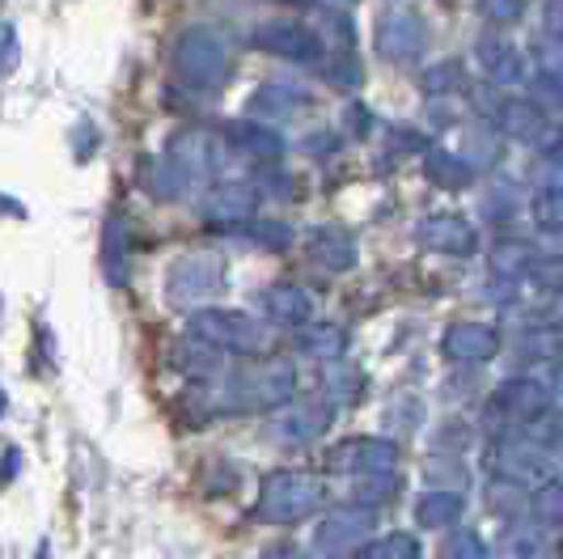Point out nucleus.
<instances>
[{
  "label": "nucleus",
  "mask_w": 563,
  "mask_h": 559,
  "mask_svg": "<svg viewBox=\"0 0 563 559\" xmlns=\"http://www.w3.org/2000/svg\"><path fill=\"white\" fill-rule=\"evenodd\" d=\"M331 501V483L310 471H276L263 479L254 517L267 526H297Z\"/></svg>",
  "instance_id": "nucleus-1"
},
{
  "label": "nucleus",
  "mask_w": 563,
  "mask_h": 559,
  "mask_svg": "<svg viewBox=\"0 0 563 559\" xmlns=\"http://www.w3.org/2000/svg\"><path fill=\"white\" fill-rule=\"evenodd\" d=\"M187 339L199 348H212V352H225V357H258L267 348V331L263 322L242 314V309H221V306H203L187 318Z\"/></svg>",
  "instance_id": "nucleus-2"
},
{
  "label": "nucleus",
  "mask_w": 563,
  "mask_h": 559,
  "mask_svg": "<svg viewBox=\"0 0 563 559\" xmlns=\"http://www.w3.org/2000/svg\"><path fill=\"white\" fill-rule=\"evenodd\" d=\"M174 73L191 89H225L233 77V56H229L225 39L212 26H187L174 43Z\"/></svg>",
  "instance_id": "nucleus-3"
},
{
  "label": "nucleus",
  "mask_w": 563,
  "mask_h": 559,
  "mask_svg": "<svg viewBox=\"0 0 563 559\" xmlns=\"http://www.w3.org/2000/svg\"><path fill=\"white\" fill-rule=\"evenodd\" d=\"M229 284V267L225 259L217 251H187L178 254L169 263V276H166V302L174 309H187L196 314L203 309V302L221 297Z\"/></svg>",
  "instance_id": "nucleus-4"
},
{
  "label": "nucleus",
  "mask_w": 563,
  "mask_h": 559,
  "mask_svg": "<svg viewBox=\"0 0 563 559\" xmlns=\"http://www.w3.org/2000/svg\"><path fill=\"white\" fill-rule=\"evenodd\" d=\"M292 394H297V369L284 361H272L229 377L221 398L233 412H272V407H288Z\"/></svg>",
  "instance_id": "nucleus-5"
},
{
  "label": "nucleus",
  "mask_w": 563,
  "mask_h": 559,
  "mask_svg": "<svg viewBox=\"0 0 563 559\" xmlns=\"http://www.w3.org/2000/svg\"><path fill=\"white\" fill-rule=\"evenodd\" d=\"M487 471L496 479H508L517 487H542L555 479V453L551 449L534 446L530 437L521 432H508V437H496L487 446Z\"/></svg>",
  "instance_id": "nucleus-6"
},
{
  "label": "nucleus",
  "mask_w": 563,
  "mask_h": 559,
  "mask_svg": "<svg viewBox=\"0 0 563 559\" xmlns=\"http://www.w3.org/2000/svg\"><path fill=\"white\" fill-rule=\"evenodd\" d=\"M166 157L178 166V174L187 178V187L196 183H217L229 166V144L217 132H203V128H183L174 132L166 144Z\"/></svg>",
  "instance_id": "nucleus-7"
},
{
  "label": "nucleus",
  "mask_w": 563,
  "mask_h": 559,
  "mask_svg": "<svg viewBox=\"0 0 563 559\" xmlns=\"http://www.w3.org/2000/svg\"><path fill=\"white\" fill-rule=\"evenodd\" d=\"M373 530H377V513L368 504H343V508H331L318 522L313 547H318V556L343 559L352 556V551H361L368 538H373Z\"/></svg>",
  "instance_id": "nucleus-8"
},
{
  "label": "nucleus",
  "mask_w": 563,
  "mask_h": 559,
  "mask_svg": "<svg viewBox=\"0 0 563 559\" xmlns=\"http://www.w3.org/2000/svg\"><path fill=\"white\" fill-rule=\"evenodd\" d=\"M335 424V403L327 398H310V403H288L276 416L267 419V437L276 446H313L318 437H327V428Z\"/></svg>",
  "instance_id": "nucleus-9"
},
{
  "label": "nucleus",
  "mask_w": 563,
  "mask_h": 559,
  "mask_svg": "<svg viewBox=\"0 0 563 559\" xmlns=\"http://www.w3.org/2000/svg\"><path fill=\"white\" fill-rule=\"evenodd\" d=\"M377 56L395 59V64H416L428 52V22L416 9H386L373 26Z\"/></svg>",
  "instance_id": "nucleus-10"
},
{
  "label": "nucleus",
  "mask_w": 563,
  "mask_h": 559,
  "mask_svg": "<svg viewBox=\"0 0 563 559\" xmlns=\"http://www.w3.org/2000/svg\"><path fill=\"white\" fill-rule=\"evenodd\" d=\"M258 199L263 196H258L254 183H212L199 199V221L221 229V233H233V229L254 221Z\"/></svg>",
  "instance_id": "nucleus-11"
},
{
  "label": "nucleus",
  "mask_w": 563,
  "mask_h": 559,
  "mask_svg": "<svg viewBox=\"0 0 563 559\" xmlns=\"http://www.w3.org/2000/svg\"><path fill=\"white\" fill-rule=\"evenodd\" d=\"M327 467L352 479L390 475V471H398V446L386 441V437H347L343 446L331 449Z\"/></svg>",
  "instance_id": "nucleus-12"
},
{
  "label": "nucleus",
  "mask_w": 563,
  "mask_h": 559,
  "mask_svg": "<svg viewBox=\"0 0 563 559\" xmlns=\"http://www.w3.org/2000/svg\"><path fill=\"white\" fill-rule=\"evenodd\" d=\"M251 43L258 52L292 59V64H318L322 59V39L306 22H258L251 30Z\"/></svg>",
  "instance_id": "nucleus-13"
},
{
  "label": "nucleus",
  "mask_w": 563,
  "mask_h": 559,
  "mask_svg": "<svg viewBox=\"0 0 563 559\" xmlns=\"http://www.w3.org/2000/svg\"><path fill=\"white\" fill-rule=\"evenodd\" d=\"M416 242L432 254H453V259H471L479 251V229L457 217V212H432L416 224Z\"/></svg>",
  "instance_id": "nucleus-14"
},
{
  "label": "nucleus",
  "mask_w": 563,
  "mask_h": 559,
  "mask_svg": "<svg viewBox=\"0 0 563 559\" xmlns=\"http://www.w3.org/2000/svg\"><path fill=\"white\" fill-rule=\"evenodd\" d=\"M492 412L512 424H526V419L551 412V386L542 377H505L492 391Z\"/></svg>",
  "instance_id": "nucleus-15"
},
{
  "label": "nucleus",
  "mask_w": 563,
  "mask_h": 559,
  "mask_svg": "<svg viewBox=\"0 0 563 559\" xmlns=\"http://www.w3.org/2000/svg\"><path fill=\"white\" fill-rule=\"evenodd\" d=\"M258 309H263L276 327L301 331V327H310V318H313V293L301 288V284H292V280H276V284H267V288L258 293Z\"/></svg>",
  "instance_id": "nucleus-16"
},
{
  "label": "nucleus",
  "mask_w": 563,
  "mask_h": 559,
  "mask_svg": "<svg viewBox=\"0 0 563 559\" xmlns=\"http://www.w3.org/2000/svg\"><path fill=\"white\" fill-rule=\"evenodd\" d=\"M221 140H225L229 149H238L242 157L263 162V166H272V162L284 157V136L272 123H258V119H233V123H225Z\"/></svg>",
  "instance_id": "nucleus-17"
},
{
  "label": "nucleus",
  "mask_w": 563,
  "mask_h": 559,
  "mask_svg": "<svg viewBox=\"0 0 563 559\" xmlns=\"http://www.w3.org/2000/svg\"><path fill=\"white\" fill-rule=\"evenodd\" d=\"M492 128L496 136H508L517 144H538L547 136V111L530 98H500V107L492 111Z\"/></svg>",
  "instance_id": "nucleus-18"
},
{
  "label": "nucleus",
  "mask_w": 563,
  "mask_h": 559,
  "mask_svg": "<svg viewBox=\"0 0 563 559\" xmlns=\"http://www.w3.org/2000/svg\"><path fill=\"white\" fill-rule=\"evenodd\" d=\"M441 348L457 364H487L500 352V331L487 327V322H453Z\"/></svg>",
  "instance_id": "nucleus-19"
},
{
  "label": "nucleus",
  "mask_w": 563,
  "mask_h": 559,
  "mask_svg": "<svg viewBox=\"0 0 563 559\" xmlns=\"http://www.w3.org/2000/svg\"><path fill=\"white\" fill-rule=\"evenodd\" d=\"M306 254H310L313 267L339 276V272H352L356 267V238L347 229H339V224H318V229H310V238H306Z\"/></svg>",
  "instance_id": "nucleus-20"
},
{
  "label": "nucleus",
  "mask_w": 563,
  "mask_h": 559,
  "mask_svg": "<svg viewBox=\"0 0 563 559\" xmlns=\"http://www.w3.org/2000/svg\"><path fill=\"white\" fill-rule=\"evenodd\" d=\"M475 64L483 68V77L492 85H517L526 81V59L521 52L500 39V34H483L479 43H475Z\"/></svg>",
  "instance_id": "nucleus-21"
},
{
  "label": "nucleus",
  "mask_w": 563,
  "mask_h": 559,
  "mask_svg": "<svg viewBox=\"0 0 563 559\" xmlns=\"http://www.w3.org/2000/svg\"><path fill=\"white\" fill-rule=\"evenodd\" d=\"M423 174L441 191H466L475 183V162L462 157V153H450V149H428L423 153Z\"/></svg>",
  "instance_id": "nucleus-22"
},
{
  "label": "nucleus",
  "mask_w": 563,
  "mask_h": 559,
  "mask_svg": "<svg viewBox=\"0 0 563 559\" xmlns=\"http://www.w3.org/2000/svg\"><path fill=\"white\" fill-rule=\"evenodd\" d=\"M462 513H466V496L462 492H437V487H428L420 501H416V522H420L423 530H450L462 522Z\"/></svg>",
  "instance_id": "nucleus-23"
},
{
  "label": "nucleus",
  "mask_w": 563,
  "mask_h": 559,
  "mask_svg": "<svg viewBox=\"0 0 563 559\" xmlns=\"http://www.w3.org/2000/svg\"><path fill=\"white\" fill-rule=\"evenodd\" d=\"M306 102H310V98L297 94V89H288V85H263V89H254L251 114H258V123H267V119H288V114L301 111Z\"/></svg>",
  "instance_id": "nucleus-24"
},
{
  "label": "nucleus",
  "mask_w": 563,
  "mask_h": 559,
  "mask_svg": "<svg viewBox=\"0 0 563 559\" xmlns=\"http://www.w3.org/2000/svg\"><path fill=\"white\" fill-rule=\"evenodd\" d=\"M500 551L508 559H542L547 556V526H538L534 517L508 522L505 538H500Z\"/></svg>",
  "instance_id": "nucleus-25"
},
{
  "label": "nucleus",
  "mask_w": 563,
  "mask_h": 559,
  "mask_svg": "<svg viewBox=\"0 0 563 559\" xmlns=\"http://www.w3.org/2000/svg\"><path fill=\"white\" fill-rule=\"evenodd\" d=\"M141 183L153 199H178L187 191V178L178 174V166H174L169 157H144Z\"/></svg>",
  "instance_id": "nucleus-26"
},
{
  "label": "nucleus",
  "mask_w": 563,
  "mask_h": 559,
  "mask_svg": "<svg viewBox=\"0 0 563 559\" xmlns=\"http://www.w3.org/2000/svg\"><path fill=\"white\" fill-rule=\"evenodd\" d=\"M301 352L313 357V361L322 364H335L343 352H347V331L343 327H331V322H322V327H301Z\"/></svg>",
  "instance_id": "nucleus-27"
},
{
  "label": "nucleus",
  "mask_w": 563,
  "mask_h": 559,
  "mask_svg": "<svg viewBox=\"0 0 563 559\" xmlns=\"http://www.w3.org/2000/svg\"><path fill=\"white\" fill-rule=\"evenodd\" d=\"M423 479L437 487V492H466L471 487V467L457 458V453H432L423 462Z\"/></svg>",
  "instance_id": "nucleus-28"
},
{
  "label": "nucleus",
  "mask_w": 563,
  "mask_h": 559,
  "mask_svg": "<svg viewBox=\"0 0 563 559\" xmlns=\"http://www.w3.org/2000/svg\"><path fill=\"white\" fill-rule=\"evenodd\" d=\"M538 259V251L530 242H521V238H505V242H496V251H492V272L496 276H526V267Z\"/></svg>",
  "instance_id": "nucleus-29"
},
{
  "label": "nucleus",
  "mask_w": 563,
  "mask_h": 559,
  "mask_svg": "<svg viewBox=\"0 0 563 559\" xmlns=\"http://www.w3.org/2000/svg\"><path fill=\"white\" fill-rule=\"evenodd\" d=\"M487 504H492L496 517L517 522V517L530 508V496H526V487H517V483H508V479H492V483H487Z\"/></svg>",
  "instance_id": "nucleus-30"
},
{
  "label": "nucleus",
  "mask_w": 563,
  "mask_h": 559,
  "mask_svg": "<svg viewBox=\"0 0 563 559\" xmlns=\"http://www.w3.org/2000/svg\"><path fill=\"white\" fill-rule=\"evenodd\" d=\"M517 432L521 437H530L534 446L551 449V453H563V416L551 407V412H542V416L526 419V424H517Z\"/></svg>",
  "instance_id": "nucleus-31"
},
{
  "label": "nucleus",
  "mask_w": 563,
  "mask_h": 559,
  "mask_svg": "<svg viewBox=\"0 0 563 559\" xmlns=\"http://www.w3.org/2000/svg\"><path fill=\"white\" fill-rule=\"evenodd\" d=\"M530 56H534V73H542V77H551V81L563 85V43L555 39V34L538 30L534 39H530Z\"/></svg>",
  "instance_id": "nucleus-32"
},
{
  "label": "nucleus",
  "mask_w": 563,
  "mask_h": 559,
  "mask_svg": "<svg viewBox=\"0 0 563 559\" xmlns=\"http://www.w3.org/2000/svg\"><path fill=\"white\" fill-rule=\"evenodd\" d=\"M361 559H420V538L407 530H395V534H386V538H373V542H365Z\"/></svg>",
  "instance_id": "nucleus-33"
},
{
  "label": "nucleus",
  "mask_w": 563,
  "mask_h": 559,
  "mask_svg": "<svg viewBox=\"0 0 563 559\" xmlns=\"http://www.w3.org/2000/svg\"><path fill=\"white\" fill-rule=\"evenodd\" d=\"M530 217L547 233H563V187H542L530 196Z\"/></svg>",
  "instance_id": "nucleus-34"
},
{
  "label": "nucleus",
  "mask_w": 563,
  "mask_h": 559,
  "mask_svg": "<svg viewBox=\"0 0 563 559\" xmlns=\"http://www.w3.org/2000/svg\"><path fill=\"white\" fill-rule=\"evenodd\" d=\"M530 517H534L538 526H563V483H542L534 487V496H530Z\"/></svg>",
  "instance_id": "nucleus-35"
},
{
  "label": "nucleus",
  "mask_w": 563,
  "mask_h": 559,
  "mask_svg": "<svg viewBox=\"0 0 563 559\" xmlns=\"http://www.w3.org/2000/svg\"><path fill=\"white\" fill-rule=\"evenodd\" d=\"M521 357L530 361H560L563 364V327H538L521 339Z\"/></svg>",
  "instance_id": "nucleus-36"
},
{
  "label": "nucleus",
  "mask_w": 563,
  "mask_h": 559,
  "mask_svg": "<svg viewBox=\"0 0 563 559\" xmlns=\"http://www.w3.org/2000/svg\"><path fill=\"white\" fill-rule=\"evenodd\" d=\"M526 280L538 284L542 293H551V297H563V254H538L526 267Z\"/></svg>",
  "instance_id": "nucleus-37"
},
{
  "label": "nucleus",
  "mask_w": 563,
  "mask_h": 559,
  "mask_svg": "<svg viewBox=\"0 0 563 559\" xmlns=\"http://www.w3.org/2000/svg\"><path fill=\"white\" fill-rule=\"evenodd\" d=\"M423 94L428 98H445L450 89H462L466 85V73H462V64L457 59H445V64H432L428 73H423Z\"/></svg>",
  "instance_id": "nucleus-38"
},
{
  "label": "nucleus",
  "mask_w": 563,
  "mask_h": 559,
  "mask_svg": "<svg viewBox=\"0 0 563 559\" xmlns=\"http://www.w3.org/2000/svg\"><path fill=\"white\" fill-rule=\"evenodd\" d=\"M238 238H246L251 233V242L254 246H263V251H284L288 242H292V233H288V224L280 221H263V224H242V229H233Z\"/></svg>",
  "instance_id": "nucleus-39"
},
{
  "label": "nucleus",
  "mask_w": 563,
  "mask_h": 559,
  "mask_svg": "<svg viewBox=\"0 0 563 559\" xmlns=\"http://www.w3.org/2000/svg\"><path fill=\"white\" fill-rule=\"evenodd\" d=\"M398 471H390V475H365V479H356V504H382L386 496H395L398 492Z\"/></svg>",
  "instance_id": "nucleus-40"
},
{
  "label": "nucleus",
  "mask_w": 563,
  "mask_h": 559,
  "mask_svg": "<svg viewBox=\"0 0 563 559\" xmlns=\"http://www.w3.org/2000/svg\"><path fill=\"white\" fill-rule=\"evenodd\" d=\"M102 259H107V280H111V284H123V280H128V272H123L128 259H123V224L119 221L107 224V254H102Z\"/></svg>",
  "instance_id": "nucleus-41"
},
{
  "label": "nucleus",
  "mask_w": 563,
  "mask_h": 559,
  "mask_svg": "<svg viewBox=\"0 0 563 559\" xmlns=\"http://www.w3.org/2000/svg\"><path fill=\"white\" fill-rule=\"evenodd\" d=\"M445 559H487V542L475 530H453L445 538Z\"/></svg>",
  "instance_id": "nucleus-42"
},
{
  "label": "nucleus",
  "mask_w": 563,
  "mask_h": 559,
  "mask_svg": "<svg viewBox=\"0 0 563 559\" xmlns=\"http://www.w3.org/2000/svg\"><path fill=\"white\" fill-rule=\"evenodd\" d=\"M479 13L492 26H512L526 18V0H479Z\"/></svg>",
  "instance_id": "nucleus-43"
},
{
  "label": "nucleus",
  "mask_w": 563,
  "mask_h": 559,
  "mask_svg": "<svg viewBox=\"0 0 563 559\" xmlns=\"http://www.w3.org/2000/svg\"><path fill=\"white\" fill-rule=\"evenodd\" d=\"M327 386H331V403H347L365 382H361L347 364H327Z\"/></svg>",
  "instance_id": "nucleus-44"
},
{
  "label": "nucleus",
  "mask_w": 563,
  "mask_h": 559,
  "mask_svg": "<svg viewBox=\"0 0 563 559\" xmlns=\"http://www.w3.org/2000/svg\"><path fill=\"white\" fill-rule=\"evenodd\" d=\"M18 30H13V22H0V77L4 73H13L18 68Z\"/></svg>",
  "instance_id": "nucleus-45"
},
{
  "label": "nucleus",
  "mask_w": 563,
  "mask_h": 559,
  "mask_svg": "<svg viewBox=\"0 0 563 559\" xmlns=\"http://www.w3.org/2000/svg\"><path fill=\"white\" fill-rule=\"evenodd\" d=\"M530 89L538 94L534 107H542V111H547V107H560V102H563V85H560V81H551V77H542V73H534V81H530Z\"/></svg>",
  "instance_id": "nucleus-46"
},
{
  "label": "nucleus",
  "mask_w": 563,
  "mask_h": 559,
  "mask_svg": "<svg viewBox=\"0 0 563 559\" xmlns=\"http://www.w3.org/2000/svg\"><path fill=\"white\" fill-rule=\"evenodd\" d=\"M538 149H542V157H547V162L563 166V119L560 123H547V136L538 140Z\"/></svg>",
  "instance_id": "nucleus-47"
},
{
  "label": "nucleus",
  "mask_w": 563,
  "mask_h": 559,
  "mask_svg": "<svg viewBox=\"0 0 563 559\" xmlns=\"http://www.w3.org/2000/svg\"><path fill=\"white\" fill-rule=\"evenodd\" d=\"M395 403L398 407L386 412V424H398V419H402V428H411V424L420 419V403H416V398H395Z\"/></svg>",
  "instance_id": "nucleus-48"
},
{
  "label": "nucleus",
  "mask_w": 563,
  "mask_h": 559,
  "mask_svg": "<svg viewBox=\"0 0 563 559\" xmlns=\"http://www.w3.org/2000/svg\"><path fill=\"white\" fill-rule=\"evenodd\" d=\"M542 30L555 34L563 43V0H547V13H542Z\"/></svg>",
  "instance_id": "nucleus-49"
},
{
  "label": "nucleus",
  "mask_w": 563,
  "mask_h": 559,
  "mask_svg": "<svg viewBox=\"0 0 563 559\" xmlns=\"http://www.w3.org/2000/svg\"><path fill=\"white\" fill-rule=\"evenodd\" d=\"M18 467H22V453H18V449H9V453L0 458V483H9V479L18 475Z\"/></svg>",
  "instance_id": "nucleus-50"
},
{
  "label": "nucleus",
  "mask_w": 563,
  "mask_h": 559,
  "mask_svg": "<svg viewBox=\"0 0 563 559\" xmlns=\"http://www.w3.org/2000/svg\"><path fill=\"white\" fill-rule=\"evenodd\" d=\"M258 559H310V556H306L301 547H288V542H280V547H267Z\"/></svg>",
  "instance_id": "nucleus-51"
},
{
  "label": "nucleus",
  "mask_w": 563,
  "mask_h": 559,
  "mask_svg": "<svg viewBox=\"0 0 563 559\" xmlns=\"http://www.w3.org/2000/svg\"><path fill=\"white\" fill-rule=\"evenodd\" d=\"M551 327H563V297L555 302V309H551Z\"/></svg>",
  "instance_id": "nucleus-52"
},
{
  "label": "nucleus",
  "mask_w": 563,
  "mask_h": 559,
  "mask_svg": "<svg viewBox=\"0 0 563 559\" xmlns=\"http://www.w3.org/2000/svg\"><path fill=\"white\" fill-rule=\"evenodd\" d=\"M0 212H22V208H18V204H13L9 196H0Z\"/></svg>",
  "instance_id": "nucleus-53"
},
{
  "label": "nucleus",
  "mask_w": 563,
  "mask_h": 559,
  "mask_svg": "<svg viewBox=\"0 0 563 559\" xmlns=\"http://www.w3.org/2000/svg\"><path fill=\"white\" fill-rule=\"evenodd\" d=\"M4 412H9V394L0 391V416H4Z\"/></svg>",
  "instance_id": "nucleus-54"
},
{
  "label": "nucleus",
  "mask_w": 563,
  "mask_h": 559,
  "mask_svg": "<svg viewBox=\"0 0 563 559\" xmlns=\"http://www.w3.org/2000/svg\"><path fill=\"white\" fill-rule=\"evenodd\" d=\"M555 394H560V403H563V369H560V377H555Z\"/></svg>",
  "instance_id": "nucleus-55"
},
{
  "label": "nucleus",
  "mask_w": 563,
  "mask_h": 559,
  "mask_svg": "<svg viewBox=\"0 0 563 559\" xmlns=\"http://www.w3.org/2000/svg\"><path fill=\"white\" fill-rule=\"evenodd\" d=\"M560 559H563V556H560Z\"/></svg>",
  "instance_id": "nucleus-56"
}]
</instances>
